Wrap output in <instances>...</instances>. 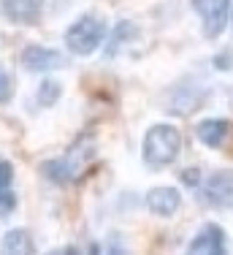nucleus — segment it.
I'll return each mask as SVG.
<instances>
[{
  "label": "nucleus",
  "instance_id": "obj_9",
  "mask_svg": "<svg viewBox=\"0 0 233 255\" xmlns=\"http://www.w3.org/2000/svg\"><path fill=\"white\" fill-rule=\"evenodd\" d=\"M182 206V196L171 185H157L146 193V209L157 217H174Z\"/></svg>",
  "mask_w": 233,
  "mask_h": 255
},
{
  "label": "nucleus",
  "instance_id": "obj_2",
  "mask_svg": "<svg viewBox=\"0 0 233 255\" xmlns=\"http://www.w3.org/2000/svg\"><path fill=\"white\" fill-rule=\"evenodd\" d=\"M106 22L98 14H84L65 30V46L76 57H87L106 44Z\"/></svg>",
  "mask_w": 233,
  "mask_h": 255
},
{
  "label": "nucleus",
  "instance_id": "obj_16",
  "mask_svg": "<svg viewBox=\"0 0 233 255\" xmlns=\"http://www.w3.org/2000/svg\"><path fill=\"white\" fill-rule=\"evenodd\" d=\"M212 65L217 71H233V49L217 52V54H214V60H212Z\"/></svg>",
  "mask_w": 233,
  "mask_h": 255
},
{
  "label": "nucleus",
  "instance_id": "obj_10",
  "mask_svg": "<svg viewBox=\"0 0 233 255\" xmlns=\"http://www.w3.org/2000/svg\"><path fill=\"white\" fill-rule=\"evenodd\" d=\"M141 35V30L133 25V22H127V19H122V22H116V27H114V33L112 35H106V57L112 60L116 57V54L122 52V46H127V44H133Z\"/></svg>",
  "mask_w": 233,
  "mask_h": 255
},
{
  "label": "nucleus",
  "instance_id": "obj_14",
  "mask_svg": "<svg viewBox=\"0 0 233 255\" xmlns=\"http://www.w3.org/2000/svg\"><path fill=\"white\" fill-rule=\"evenodd\" d=\"M60 95H63V84L57 82V79H44V82L38 84V93H35V101H38V106H54V103L60 101Z\"/></svg>",
  "mask_w": 233,
  "mask_h": 255
},
{
  "label": "nucleus",
  "instance_id": "obj_13",
  "mask_svg": "<svg viewBox=\"0 0 233 255\" xmlns=\"http://www.w3.org/2000/svg\"><path fill=\"white\" fill-rule=\"evenodd\" d=\"M0 250L14 253V255H27V253H35V245H33V239H30V234L24 228H11L8 234L3 236V242H0Z\"/></svg>",
  "mask_w": 233,
  "mask_h": 255
},
{
  "label": "nucleus",
  "instance_id": "obj_11",
  "mask_svg": "<svg viewBox=\"0 0 233 255\" xmlns=\"http://www.w3.org/2000/svg\"><path fill=\"white\" fill-rule=\"evenodd\" d=\"M79 166L71 160V157H54V160H46L44 166H41V174L54 182V185H68V182L76 177Z\"/></svg>",
  "mask_w": 233,
  "mask_h": 255
},
{
  "label": "nucleus",
  "instance_id": "obj_1",
  "mask_svg": "<svg viewBox=\"0 0 233 255\" xmlns=\"http://www.w3.org/2000/svg\"><path fill=\"white\" fill-rule=\"evenodd\" d=\"M182 149V133L179 128L160 123V125H152L144 136V149H141V157L149 168H165L176 160Z\"/></svg>",
  "mask_w": 233,
  "mask_h": 255
},
{
  "label": "nucleus",
  "instance_id": "obj_20",
  "mask_svg": "<svg viewBox=\"0 0 233 255\" xmlns=\"http://www.w3.org/2000/svg\"><path fill=\"white\" fill-rule=\"evenodd\" d=\"M228 22H231V27H233V5H231V16H228Z\"/></svg>",
  "mask_w": 233,
  "mask_h": 255
},
{
  "label": "nucleus",
  "instance_id": "obj_18",
  "mask_svg": "<svg viewBox=\"0 0 233 255\" xmlns=\"http://www.w3.org/2000/svg\"><path fill=\"white\" fill-rule=\"evenodd\" d=\"M11 182H14V166L5 163V160H0V190L11 187Z\"/></svg>",
  "mask_w": 233,
  "mask_h": 255
},
{
  "label": "nucleus",
  "instance_id": "obj_7",
  "mask_svg": "<svg viewBox=\"0 0 233 255\" xmlns=\"http://www.w3.org/2000/svg\"><path fill=\"white\" fill-rule=\"evenodd\" d=\"M0 14L14 25H38L44 0H0Z\"/></svg>",
  "mask_w": 233,
  "mask_h": 255
},
{
  "label": "nucleus",
  "instance_id": "obj_6",
  "mask_svg": "<svg viewBox=\"0 0 233 255\" xmlns=\"http://www.w3.org/2000/svg\"><path fill=\"white\" fill-rule=\"evenodd\" d=\"M190 3H193V8L198 11L201 22H204V35L214 41L228 25L233 0H190Z\"/></svg>",
  "mask_w": 233,
  "mask_h": 255
},
{
  "label": "nucleus",
  "instance_id": "obj_4",
  "mask_svg": "<svg viewBox=\"0 0 233 255\" xmlns=\"http://www.w3.org/2000/svg\"><path fill=\"white\" fill-rule=\"evenodd\" d=\"M206 98H209V87H201V84H195L187 79V82L176 84L168 93L165 109H168L171 114H176V117H190V114H195L204 106Z\"/></svg>",
  "mask_w": 233,
  "mask_h": 255
},
{
  "label": "nucleus",
  "instance_id": "obj_5",
  "mask_svg": "<svg viewBox=\"0 0 233 255\" xmlns=\"http://www.w3.org/2000/svg\"><path fill=\"white\" fill-rule=\"evenodd\" d=\"M19 63L24 71L30 74H52V71H60L68 65V57L57 49H49V46H38L30 44L19 52Z\"/></svg>",
  "mask_w": 233,
  "mask_h": 255
},
{
  "label": "nucleus",
  "instance_id": "obj_19",
  "mask_svg": "<svg viewBox=\"0 0 233 255\" xmlns=\"http://www.w3.org/2000/svg\"><path fill=\"white\" fill-rule=\"evenodd\" d=\"M179 177H182V182H185L187 187H198V182H201V171H198V168H190V171H182Z\"/></svg>",
  "mask_w": 233,
  "mask_h": 255
},
{
  "label": "nucleus",
  "instance_id": "obj_3",
  "mask_svg": "<svg viewBox=\"0 0 233 255\" xmlns=\"http://www.w3.org/2000/svg\"><path fill=\"white\" fill-rule=\"evenodd\" d=\"M198 201L209 209H231L233 206V168L209 174L198 182Z\"/></svg>",
  "mask_w": 233,
  "mask_h": 255
},
{
  "label": "nucleus",
  "instance_id": "obj_15",
  "mask_svg": "<svg viewBox=\"0 0 233 255\" xmlns=\"http://www.w3.org/2000/svg\"><path fill=\"white\" fill-rule=\"evenodd\" d=\"M11 98H14V76L0 68V103H8Z\"/></svg>",
  "mask_w": 233,
  "mask_h": 255
},
{
  "label": "nucleus",
  "instance_id": "obj_8",
  "mask_svg": "<svg viewBox=\"0 0 233 255\" xmlns=\"http://www.w3.org/2000/svg\"><path fill=\"white\" fill-rule=\"evenodd\" d=\"M190 255H223L225 253V234L217 223H204L195 239L187 245Z\"/></svg>",
  "mask_w": 233,
  "mask_h": 255
},
{
  "label": "nucleus",
  "instance_id": "obj_17",
  "mask_svg": "<svg viewBox=\"0 0 233 255\" xmlns=\"http://www.w3.org/2000/svg\"><path fill=\"white\" fill-rule=\"evenodd\" d=\"M16 206V196L11 187H5V190H0V215H11Z\"/></svg>",
  "mask_w": 233,
  "mask_h": 255
},
{
  "label": "nucleus",
  "instance_id": "obj_12",
  "mask_svg": "<svg viewBox=\"0 0 233 255\" xmlns=\"http://www.w3.org/2000/svg\"><path fill=\"white\" fill-rule=\"evenodd\" d=\"M195 136H198L206 147L217 149L220 144L225 141V136H228V120H220V117L204 120V123H198V128H195Z\"/></svg>",
  "mask_w": 233,
  "mask_h": 255
}]
</instances>
